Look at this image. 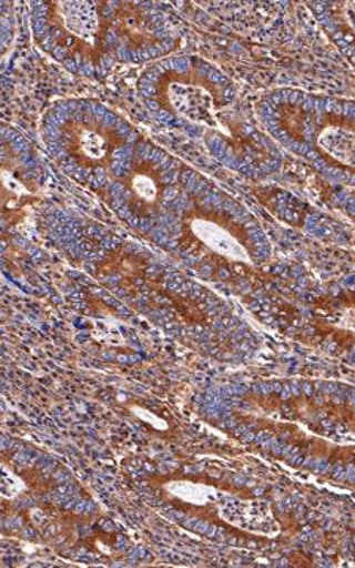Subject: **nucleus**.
<instances>
[{
    "mask_svg": "<svg viewBox=\"0 0 355 568\" xmlns=\"http://www.w3.org/2000/svg\"><path fill=\"white\" fill-rule=\"evenodd\" d=\"M182 248L194 256L230 268H252L256 263L253 235L230 212L213 205H194L182 220Z\"/></svg>",
    "mask_w": 355,
    "mask_h": 568,
    "instance_id": "nucleus-1",
    "label": "nucleus"
},
{
    "mask_svg": "<svg viewBox=\"0 0 355 568\" xmlns=\"http://www.w3.org/2000/svg\"><path fill=\"white\" fill-rule=\"evenodd\" d=\"M159 99L163 110L183 121L219 126V114L226 108L222 85L200 69L170 71L159 85Z\"/></svg>",
    "mask_w": 355,
    "mask_h": 568,
    "instance_id": "nucleus-2",
    "label": "nucleus"
},
{
    "mask_svg": "<svg viewBox=\"0 0 355 568\" xmlns=\"http://www.w3.org/2000/svg\"><path fill=\"white\" fill-rule=\"evenodd\" d=\"M103 10L102 3H52L51 22L55 31L61 33L65 43L63 47L85 59L99 55L110 28Z\"/></svg>",
    "mask_w": 355,
    "mask_h": 568,
    "instance_id": "nucleus-3",
    "label": "nucleus"
},
{
    "mask_svg": "<svg viewBox=\"0 0 355 568\" xmlns=\"http://www.w3.org/2000/svg\"><path fill=\"white\" fill-rule=\"evenodd\" d=\"M62 134L71 159L85 168L108 166L123 142L114 129L91 115L73 119Z\"/></svg>",
    "mask_w": 355,
    "mask_h": 568,
    "instance_id": "nucleus-4",
    "label": "nucleus"
},
{
    "mask_svg": "<svg viewBox=\"0 0 355 568\" xmlns=\"http://www.w3.org/2000/svg\"><path fill=\"white\" fill-rule=\"evenodd\" d=\"M313 149L328 166L354 173V121L339 112H325L313 130Z\"/></svg>",
    "mask_w": 355,
    "mask_h": 568,
    "instance_id": "nucleus-5",
    "label": "nucleus"
},
{
    "mask_svg": "<svg viewBox=\"0 0 355 568\" xmlns=\"http://www.w3.org/2000/svg\"><path fill=\"white\" fill-rule=\"evenodd\" d=\"M125 186L132 211L141 216L152 215L160 207L166 190L162 170L153 162L134 164L126 175Z\"/></svg>",
    "mask_w": 355,
    "mask_h": 568,
    "instance_id": "nucleus-6",
    "label": "nucleus"
}]
</instances>
